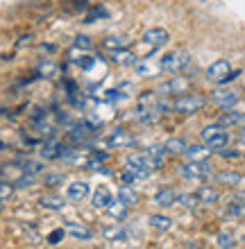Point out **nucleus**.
Wrapping results in <instances>:
<instances>
[{
  "mask_svg": "<svg viewBox=\"0 0 245 249\" xmlns=\"http://www.w3.org/2000/svg\"><path fill=\"white\" fill-rule=\"evenodd\" d=\"M218 245H220V247H225V249H229V247H234V240L229 236H225V233H223V236H218Z\"/></svg>",
  "mask_w": 245,
  "mask_h": 249,
  "instance_id": "4c0bfd02",
  "label": "nucleus"
},
{
  "mask_svg": "<svg viewBox=\"0 0 245 249\" xmlns=\"http://www.w3.org/2000/svg\"><path fill=\"white\" fill-rule=\"evenodd\" d=\"M229 213L236 217H245V202H234L229 204Z\"/></svg>",
  "mask_w": 245,
  "mask_h": 249,
  "instance_id": "c9c22d12",
  "label": "nucleus"
},
{
  "mask_svg": "<svg viewBox=\"0 0 245 249\" xmlns=\"http://www.w3.org/2000/svg\"><path fill=\"white\" fill-rule=\"evenodd\" d=\"M107 213H109L113 220H127V213H130V211H127V204H123L118 199V202H112V206L107 209Z\"/></svg>",
  "mask_w": 245,
  "mask_h": 249,
  "instance_id": "4be33fe9",
  "label": "nucleus"
},
{
  "mask_svg": "<svg viewBox=\"0 0 245 249\" xmlns=\"http://www.w3.org/2000/svg\"><path fill=\"white\" fill-rule=\"evenodd\" d=\"M211 102L216 107H220V109H234V107L241 102V93L236 91V89H227V86L220 84L218 89H213L211 91Z\"/></svg>",
  "mask_w": 245,
  "mask_h": 249,
  "instance_id": "39448f33",
  "label": "nucleus"
},
{
  "mask_svg": "<svg viewBox=\"0 0 245 249\" xmlns=\"http://www.w3.org/2000/svg\"><path fill=\"white\" fill-rule=\"evenodd\" d=\"M134 175H130V172L125 170V175H123V177H120V186H132V181H134Z\"/></svg>",
  "mask_w": 245,
  "mask_h": 249,
  "instance_id": "58836bf2",
  "label": "nucleus"
},
{
  "mask_svg": "<svg viewBox=\"0 0 245 249\" xmlns=\"http://www.w3.org/2000/svg\"><path fill=\"white\" fill-rule=\"evenodd\" d=\"M105 145L107 147H134V145H136V138L127 129H123V127H116V129H112V134L105 138Z\"/></svg>",
  "mask_w": 245,
  "mask_h": 249,
  "instance_id": "1a4fd4ad",
  "label": "nucleus"
},
{
  "mask_svg": "<svg viewBox=\"0 0 245 249\" xmlns=\"http://www.w3.org/2000/svg\"><path fill=\"white\" fill-rule=\"evenodd\" d=\"M64 229H66L68 236L77 238V240H91V238H93V231L89 229V227H84V224H80V222H68V220H66Z\"/></svg>",
  "mask_w": 245,
  "mask_h": 249,
  "instance_id": "f8f14e48",
  "label": "nucleus"
},
{
  "mask_svg": "<svg viewBox=\"0 0 245 249\" xmlns=\"http://www.w3.org/2000/svg\"><path fill=\"white\" fill-rule=\"evenodd\" d=\"M61 181H64V175H59V172H53V175H46V184H48V186H59Z\"/></svg>",
  "mask_w": 245,
  "mask_h": 249,
  "instance_id": "e433bc0d",
  "label": "nucleus"
},
{
  "mask_svg": "<svg viewBox=\"0 0 245 249\" xmlns=\"http://www.w3.org/2000/svg\"><path fill=\"white\" fill-rule=\"evenodd\" d=\"M112 202H113V197H112V193H109V188L107 186H100V188H95V193H93V199H91V204H93V209H98V211H102V209H109L112 206Z\"/></svg>",
  "mask_w": 245,
  "mask_h": 249,
  "instance_id": "9b49d317",
  "label": "nucleus"
},
{
  "mask_svg": "<svg viewBox=\"0 0 245 249\" xmlns=\"http://www.w3.org/2000/svg\"><path fill=\"white\" fill-rule=\"evenodd\" d=\"M118 199L127 206H134V204H139V195H136V190L132 186H120L118 188Z\"/></svg>",
  "mask_w": 245,
  "mask_h": 249,
  "instance_id": "6ab92c4d",
  "label": "nucleus"
},
{
  "mask_svg": "<svg viewBox=\"0 0 245 249\" xmlns=\"http://www.w3.org/2000/svg\"><path fill=\"white\" fill-rule=\"evenodd\" d=\"M130 43H132V39H127V36H109L102 41V48L112 53V50H120V48H130Z\"/></svg>",
  "mask_w": 245,
  "mask_h": 249,
  "instance_id": "a211bd4d",
  "label": "nucleus"
},
{
  "mask_svg": "<svg viewBox=\"0 0 245 249\" xmlns=\"http://www.w3.org/2000/svg\"><path fill=\"white\" fill-rule=\"evenodd\" d=\"M216 181L225 186H241L243 184V175H239V172H218Z\"/></svg>",
  "mask_w": 245,
  "mask_h": 249,
  "instance_id": "aec40b11",
  "label": "nucleus"
},
{
  "mask_svg": "<svg viewBox=\"0 0 245 249\" xmlns=\"http://www.w3.org/2000/svg\"><path fill=\"white\" fill-rule=\"evenodd\" d=\"M41 206H46V209H53V211H61L64 209V199L57 195L53 197H41Z\"/></svg>",
  "mask_w": 245,
  "mask_h": 249,
  "instance_id": "c85d7f7f",
  "label": "nucleus"
},
{
  "mask_svg": "<svg viewBox=\"0 0 245 249\" xmlns=\"http://www.w3.org/2000/svg\"><path fill=\"white\" fill-rule=\"evenodd\" d=\"M109 59H112V64L127 68V66H134V64H136V61H139V57H136V54H134L130 48H120V50H112Z\"/></svg>",
  "mask_w": 245,
  "mask_h": 249,
  "instance_id": "9d476101",
  "label": "nucleus"
},
{
  "mask_svg": "<svg viewBox=\"0 0 245 249\" xmlns=\"http://www.w3.org/2000/svg\"><path fill=\"white\" fill-rule=\"evenodd\" d=\"M64 233H66V229H55V231H50V236L46 238L50 245H59L61 240H64Z\"/></svg>",
  "mask_w": 245,
  "mask_h": 249,
  "instance_id": "f704fd0d",
  "label": "nucleus"
},
{
  "mask_svg": "<svg viewBox=\"0 0 245 249\" xmlns=\"http://www.w3.org/2000/svg\"><path fill=\"white\" fill-rule=\"evenodd\" d=\"M146 152L154 161H159V163H164V154H168V152H166V145H150Z\"/></svg>",
  "mask_w": 245,
  "mask_h": 249,
  "instance_id": "7c9ffc66",
  "label": "nucleus"
},
{
  "mask_svg": "<svg viewBox=\"0 0 245 249\" xmlns=\"http://www.w3.org/2000/svg\"><path fill=\"white\" fill-rule=\"evenodd\" d=\"M186 147H188V145H186L182 138L166 141V152H170V154H186Z\"/></svg>",
  "mask_w": 245,
  "mask_h": 249,
  "instance_id": "393cba45",
  "label": "nucleus"
},
{
  "mask_svg": "<svg viewBox=\"0 0 245 249\" xmlns=\"http://www.w3.org/2000/svg\"><path fill=\"white\" fill-rule=\"evenodd\" d=\"M64 152H66L64 145L50 143V145H46V147L41 150V154H43V159H59V157H64Z\"/></svg>",
  "mask_w": 245,
  "mask_h": 249,
  "instance_id": "b1692460",
  "label": "nucleus"
},
{
  "mask_svg": "<svg viewBox=\"0 0 245 249\" xmlns=\"http://www.w3.org/2000/svg\"><path fill=\"white\" fill-rule=\"evenodd\" d=\"M191 64V54L184 53V50H175V53H168L159 59V68L161 72H170V75H177Z\"/></svg>",
  "mask_w": 245,
  "mask_h": 249,
  "instance_id": "7ed1b4c3",
  "label": "nucleus"
},
{
  "mask_svg": "<svg viewBox=\"0 0 245 249\" xmlns=\"http://www.w3.org/2000/svg\"><path fill=\"white\" fill-rule=\"evenodd\" d=\"M179 175L186 179H193V181H202L211 175V168L207 161H191V163H186L179 168Z\"/></svg>",
  "mask_w": 245,
  "mask_h": 249,
  "instance_id": "423d86ee",
  "label": "nucleus"
},
{
  "mask_svg": "<svg viewBox=\"0 0 245 249\" xmlns=\"http://www.w3.org/2000/svg\"><path fill=\"white\" fill-rule=\"evenodd\" d=\"M134 71H136V75H139V77H154L157 72H161V68H159V64L154 66L152 61H150V57H143L141 61H136V64H134Z\"/></svg>",
  "mask_w": 245,
  "mask_h": 249,
  "instance_id": "4468645a",
  "label": "nucleus"
},
{
  "mask_svg": "<svg viewBox=\"0 0 245 249\" xmlns=\"http://www.w3.org/2000/svg\"><path fill=\"white\" fill-rule=\"evenodd\" d=\"M150 227L157 231H170L172 229V220L168 215H152L150 217Z\"/></svg>",
  "mask_w": 245,
  "mask_h": 249,
  "instance_id": "5701e85b",
  "label": "nucleus"
},
{
  "mask_svg": "<svg viewBox=\"0 0 245 249\" xmlns=\"http://www.w3.org/2000/svg\"><path fill=\"white\" fill-rule=\"evenodd\" d=\"M14 197V186L9 181H0V202H7Z\"/></svg>",
  "mask_w": 245,
  "mask_h": 249,
  "instance_id": "2f4dec72",
  "label": "nucleus"
},
{
  "mask_svg": "<svg viewBox=\"0 0 245 249\" xmlns=\"http://www.w3.org/2000/svg\"><path fill=\"white\" fill-rule=\"evenodd\" d=\"M241 75V71H232V64L227 59H218L213 61L209 68H207V79H211L216 84H227Z\"/></svg>",
  "mask_w": 245,
  "mask_h": 249,
  "instance_id": "f03ea898",
  "label": "nucleus"
},
{
  "mask_svg": "<svg viewBox=\"0 0 245 249\" xmlns=\"http://www.w3.org/2000/svg\"><path fill=\"white\" fill-rule=\"evenodd\" d=\"M211 147H202V145H188L186 147V157L191 159V161H207V159L211 157Z\"/></svg>",
  "mask_w": 245,
  "mask_h": 249,
  "instance_id": "dca6fc26",
  "label": "nucleus"
},
{
  "mask_svg": "<svg viewBox=\"0 0 245 249\" xmlns=\"http://www.w3.org/2000/svg\"><path fill=\"white\" fill-rule=\"evenodd\" d=\"M239 141H241V145H245V129H241V134H239Z\"/></svg>",
  "mask_w": 245,
  "mask_h": 249,
  "instance_id": "ea45409f",
  "label": "nucleus"
},
{
  "mask_svg": "<svg viewBox=\"0 0 245 249\" xmlns=\"http://www.w3.org/2000/svg\"><path fill=\"white\" fill-rule=\"evenodd\" d=\"M91 193V188H89V184L86 181H73V184H68V199L71 202H82V199H86V195Z\"/></svg>",
  "mask_w": 245,
  "mask_h": 249,
  "instance_id": "ddd939ff",
  "label": "nucleus"
},
{
  "mask_svg": "<svg viewBox=\"0 0 245 249\" xmlns=\"http://www.w3.org/2000/svg\"><path fill=\"white\" fill-rule=\"evenodd\" d=\"M37 72H39L41 77H55L57 75V64L55 61H41L39 66H37Z\"/></svg>",
  "mask_w": 245,
  "mask_h": 249,
  "instance_id": "bb28decb",
  "label": "nucleus"
},
{
  "mask_svg": "<svg viewBox=\"0 0 245 249\" xmlns=\"http://www.w3.org/2000/svg\"><path fill=\"white\" fill-rule=\"evenodd\" d=\"M154 202L159 204L161 209H168V206H172V204L177 202V195H175L172 188H161L159 193L154 195Z\"/></svg>",
  "mask_w": 245,
  "mask_h": 249,
  "instance_id": "f3484780",
  "label": "nucleus"
},
{
  "mask_svg": "<svg viewBox=\"0 0 245 249\" xmlns=\"http://www.w3.org/2000/svg\"><path fill=\"white\" fill-rule=\"evenodd\" d=\"M202 141H205V145L211 147V150H223V147H227V143H229V136H227L225 127H220V124L216 123V124H209V127L202 129Z\"/></svg>",
  "mask_w": 245,
  "mask_h": 249,
  "instance_id": "20e7f679",
  "label": "nucleus"
},
{
  "mask_svg": "<svg viewBox=\"0 0 245 249\" xmlns=\"http://www.w3.org/2000/svg\"><path fill=\"white\" fill-rule=\"evenodd\" d=\"M195 195H198V199L202 204H216L218 202V193H216L211 186H200V188L195 190Z\"/></svg>",
  "mask_w": 245,
  "mask_h": 249,
  "instance_id": "412c9836",
  "label": "nucleus"
},
{
  "mask_svg": "<svg viewBox=\"0 0 245 249\" xmlns=\"http://www.w3.org/2000/svg\"><path fill=\"white\" fill-rule=\"evenodd\" d=\"M205 105H207V98L202 93H182L177 100H172V111L195 113V111H202Z\"/></svg>",
  "mask_w": 245,
  "mask_h": 249,
  "instance_id": "f257e3e1",
  "label": "nucleus"
},
{
  "mask_svg": "<svg viewBox=\"0 0 245 249\" xmlns=\"http://www.w3.org/2000/svg\"><path fill=\"white\" fill-rule=\"evenodd\" d=\"M141 41L148 46V50H159V48H164L170 41V34L166 32L164 27H150V30L143 32V39Z\"/></svg>",
  "mask_w": 245,
  "mask_h": 249,
  "instance_id": "0eeeda50",
  "label": "nucleus"
},
{
  "mask_svg": "<svg viewBox=\"0 0 245 249\" xmlns=\"http://www.w3.org/2000/svg\"><path fill=\"white\" fill-rule=\"evenodd\" d=\"M188 86H191V79L177 72V75H172L168 82H164V84L157 89V93H161V95H175V93H186Z\"/></svg>",
  "mask_w": 245,
  "mask_h": 249,
  "instance_id": "6e6552de",
  "label": "nucleus"
},
{
  "mask_svg": "<svg viewBox=\"0 0 245 249\" xmlns=\"http://www.w3.org/2000/svg\"><path fill=\"white\" fill-rule=\"evenodd\" d=\"M41 170H43V165L39 161H25V165H23V172H27V175H39Z\"/></svg>",
  "mask_w": 245,
  "mask_h": 249,
  "instance_id": "473e14b6",
  "label": "nucleus"
},
{
  "mask_svg": "<svg viewBox=\"0 0 245 249\" xmlns=\"http://www.w3.org/2000/svg\"><path fill=\"white\" fill-rule=\"evenodd\" d=\"M177 204H182V206H184V209H188V211H195V209H198V204H200V199H198V195L184 193V195H177Z\"/></svg>",
  "mask_w": 245,
  "mask_h": 249,
  "instance_id": "a878e982",
  "label": "nucleus"
},
{
  "mask_svg": "<svg viewBox=\"0 0 245 249\" xmlns=\"http://www.w3.org/2000/svg\"><path fill=\"white\" fill-rule=\"evenodd\" d=\"M91 46H93L91 36H84V34H80V36H75V48H80V50H89Z\"/></svg>",
  "mask_w": 245,
  "mask_h": 249,
  "instance_id": "72a5a7b5",
  "label": "nucleus"
},
{
  "mask_svg": "<svg viewBox=\"0 0 245 249\" xmlns=\"http://www.w3.org/2000/svg\"><path fill=\"white\" fill-rule=\"evenodd\" d=\"M102 236H105L107 240H123L127 233H125V229H120V227H107V229H102Z\"/></svg>",
  "mask_w": 245,
  "mask_h": 249,
  "instance_id": "c756f323",
  "label": "nucleus"
},
{
  "mask_svg": "<svg viewBox=\"0 0 245 249\" xmlns=\"http://www.w3.org/2000/svg\"><path fill=\"white\" fill-rule=\"evenodd\" d=\"M220 127H225V129H229V127H239V129H245V113H239V111H227L223 118L218 120Z\"/></svg>",
  "mask_w": 245,
  "mask_h": 249,
  "instance_id": "2eb2a0df",
  "label": "nucleus"
},
{
  "mask_svg": "<svg viewBox=\"0 0 245 249\" xmlns=\"http://www.w3.org/2000/svg\"><path fill=\"white\" fill-rule=\"evenodd\" d=\"M102 16L107 18V9H105V5H95L93 9H89V12H86L84 23H95V20L102 18Z\"/></svg>",
  "mask_w": 245,
  "mask_h": 249,
  "instance_id": "cd10ccee",
  "label": "nucleus"
}]
</instances>
